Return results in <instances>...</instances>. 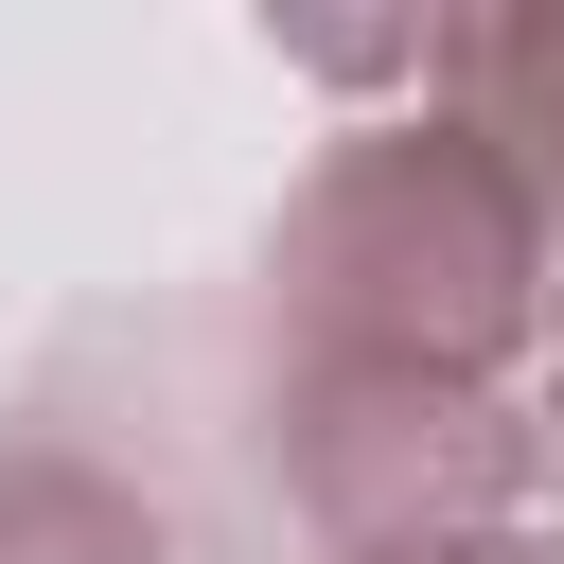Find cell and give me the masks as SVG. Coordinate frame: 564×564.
I'll list each match as a JSON object with an SVG mask.
<instances>
[{
    "label": "cell",
    "mask_w": 564,
    "mask_h": 564,
    "mask_svg": "<svg viewBox=\"0 0 564 564\" xmlns=\"http://www.w3.org/2000/svg\"><path fill=\"white\" fill-rule=\"evenodd\" d=\"M0 564H176V511L88 423H0Z\"/></svg>",
    "instance_id": "4"
},
{
    "label": "cell",
    "mask_w": 564,
    "mask_h": 564,
    "mask_svg": "<svg viewBox=\"0 0 564 564\" xmlns=\"http://www.w3.org/2000/svg\"><path fill=\"white\" fill-rule=\"evenodd\" d=\"M264 476L317 511V546H423L494 529L529 494V405L511 388H370V370H264Z\"/></svg>",
    "instance_id": "2"
},
{
    "label": "cell",
    "mask_w": 564,
    "mask_h": 564,
    "mask_svg": "<svg viewBox=\"0 0 564 564\" xmlns=\"http://www.w3.org/2000/svg\"><path fill=\"white\" fill-rule=\"evenodd\" d=\"M423 106L511 159V194L564 229V0H458L423 18Z\"/></svg>",
    "instance_id": "3"
},
{
    "label": "cell",
    "mask_w": 564,
    "mask_h": 564,
    "mask_svg": "<svg viewBox=\"0 0 564 564\" xmlns=\"http://www.w3.org/2000/svg\"><path fill=\"white\" fill-rule=\"evenodd\" d=\"M529 476H564V282H546V335H529Z\"/></svg>",
    "instance_id": "6"
},
{
    "label": "cell",
    "mask_w": 564,
    "mask_h": 564,
    "mask_svg": "<svg viewBox=\"0 0 564 564\" xmlns=\"http://www.w3.org/2000/svg\"><path fill=\"white\" fill-rule=\"evenodd\" d=\"M352 564H564L546 511H494V529H423V546H352Z\"/></svg>",
    "instance_id": "5"
},
{
    "label": "cell",
    "mask_w": 564,
    "mask_h": 564,
    "mask_svg": "<svg viewBox=\"0 0 564 564\" xmlns=\"http://www.w3.org/2000/svg\"><path fill=\"white\" fill-rule=\"evenodd\" d=\"M564 229L511 194L494 141L441 106H388L317 141V176L264 229V370H370V388H529Z\"/></svg>",
    "instance_id": "1"
}]
</instances>
